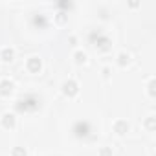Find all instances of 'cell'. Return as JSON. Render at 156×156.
<instances>
[{
  "instance_id": "cell-1",
  "label": "cell",
  "mask_w": 156,
  "mask_h": 156,
  "mask_svg": "<svg viewBox=\"0 0 156 156\" xmlns=\"http://www.w3.org/2000/svg\"><path fill=\"white\" fill-rule=\"evenodd\" d=\"M41 107V99L35 94H28L22 99L17 101V110L19 112H35Z\"/></svg>"
},
{
  "instance_id": "cell-2",
  "label": "cell",
  "mask_w": 156,
  "mask_h": 156,
  "mask_svg": "<svg viewBox=\"0 0 156 156\" xmlns=\"http://www.w3.org/2000/svg\"><path fill=\"white\" fill-rule=\"evenodd\" d=\"M90 41H92L101 51H108V50H110V39L105 37V35H101V31H92V33H90Z\"/></svg>"
},
{
  "instance_id": "cell-3",
  "label": "cell",
  "mask_w": 156,
  "mask_h": 156,
  "mask_svg": "<svg viewBox=\"0 0 156 156\" xmlns=\"http://www.w3.org/2000/svg\"><path fill=\"white\" fill-rule=\"evenodd\" d=\"M72 132H73L75 138H87V136L92 132V127H90L88 121H83V119H81V121H75V123H73Z\"/></svg>"
},
{
  "instance_id": "cell-4",
  "label": "cell",
  "mask_w": 156,
  "mask_h": 156,
  "mask_svg": "<svg viewBox=\"0 0 156 156\" xmlns=\"http://www.w3.org/2000/svg\"><path fill=\"white\" fill-rule=\"evenodd\" d=\"M77 90H79V85H77L73 79H70V81H66V83L62 85V92H64L66 96H70V98H72V96H75V94H77Z\"/></svg>"
},
{
  "instance_id": "cell-5",
  "label": "cell",
  "mask_w": 156,
  "mask_h": 156,
  "mask_svg": "<svg viewBox=\"0 0 156 156\" xmlns=\"http://www.w3.org/2000/svg\"><path fill=\"white\" fill-rule=\"evenodd\" d=\"M11 92H13V83L11 81H8V79L0 81V94H2V96H9Z\"/></svg>"
},
{
  "instance_id": "cell-6",
  "label": "cell",
  "mask_w": 156,
  "mask_h": 156,
  "mask_svg": "<svg viewBox=\"0 0 156 156\" xmlns=\"http://www.w3.org/2000/svg\"><path fill=\"white\" fill-rule=\"evenodd\" d=\"M28 70L30 72H39L41 70V59L39 57H30L28 59Z\"/></svg>"
},
{
  "instance_id": "cell-7",
  "label": "cell",
  "mask_w": 156,
  "mask_h": 156,
  "mask_svg": "<svg viewBox=\"0 0 156 156\" xmlns=\"http://www.w3.org/2000/svg\"><path fill=\"white\" fill-rule=\"evenodd\" d=\"M2 125L6 129H13L15 127V116L13 114H4L2 116Z\"/></svg>"
},
{
  "instance_id": "cell-8",
  "label": "cell",
  "mask_w": 156,
  "mask_h": 156,
  "mask_svg": "<svg viewBox=\"0 0 156 156\" xmlns=\"http://www.w3.org/2000/svg\"><path fill=\"white\" fill-rule=\"evenodd\" d=\"M114 130H116L118 134H125V132L129 130V123H127V121H123V119H119V121H116Z\"/></svg>"
},
{
  "instance_id": "cell-9",
  "label": "cell",
  "mask_w": 156,
  "mask_h": 156,
  "mask_svg": "<svg viewBox=\"0 0 156 156\" xmlns=\"http://www.w3.org/2000/svg\"><path fill=\"white\" fill-rule=\"evenodd\" d=\"M0 57H2V61L9 62V61H13V57H15V51H13L11 48H4V50H2V53H0Z\"/></svg>"
},
{
  "instance_id": "cell-10",
  "label": "cell",
  "mask_w": 156,
  "mask_h": 156,
  "mask_svg": "<svg viewBox=\"0 0 156 156\" xmlns=\"http://www.w3.org/2000/svg\"><path fill=\"white\" fill-rule=\"evenodd\" d=\"M33 26H39V28H46L48 26V20L44 15H35L33 17Z\"/></svg>"
},
{
  "instance_id": "cell-11",
  "label": "cell",
  "mask_w": 156,
  "mask_h": 156,
  "mask_svg": "<svg viewBox=\"0 0 156 156\" xmlns=\"http://www.w3.org/2000/svg\"><path fill=\"white\" fill-rule=\"evenodd\" d=\"M118 59H119L118 62H119L121 66H125V64L130 61V55H129V53H119V57H118Z\"/></svg>"
},
{
  "instance_id": "cell-12",
  "label": "cell",
  "mask_w": 156,
  "mask_h": 156,
  "mask_svg": "<svg viewBox=\"0 0 156 156\" xmlns=\"http://www.w3.org/2000/svg\"><path fill=\"white\" fill-rule=\"evenodd\" d=\"M75 61L79 62V64L85 62V61H87V53H85V51H77V53H75Z\"/></svg>"
},
{
  "instance_id": "cell-13",
  "label": "cell",
  "mask_w": 156,
  "mask_h": 156,
  "mask_svg": "<svg viewBox=\"0 0 156 156\" xmlns=\"http://www.w3.org/2000/svg\"><path fill=\"white\" fill-rule=\"evenodd\" d=\"M13 156H26V151L22 147H15L13 149Z\"/></svg>"
},
{
  "instance_id": "cell-14",
  "label": "cell",
  "mask_w": 156,
  "mask_h": 156,
  "mask_svg": "<svg viewBox=\"0 0 156 156\" xmlns=\"http://www.w3.org/2000/svg\"><path fill=\"white\" fill-rule=\"evenodd\" d=\"M145 125H147V129H149V130H152V129H154V118L151 116V118L145 121Z\"/></svg>"
},
{
  "instance_id": "cell-15",
  "label": "cell",
  "mask_w": 156,
  "mask_h": 156,
  "mask_svg": "<svg viewBox=\"0 0 156 156\" xmlns=\"http://www.w3.org/2000/svg\"><path fill=\"white\" fill-rule=\"evenodd\" d=\"M149 94H151V96H154V81H151V83H149Z\"/></svg>"
},
{
  "instance_id": "cell-16",
  "label": "cell",
  "mask_w": 156,
  "mask_h": 156,
  "mask_svg": "<svg viewBox=\"0 0 156 156\" xmlns=\"http://www.w3.org/2000/svg\"><path fill=\"white\" fill-rule=\"evenodd\" d=\"M101 156H112V154H110V149H103V151H101Z\"/></svg>"
}]
</instances>
